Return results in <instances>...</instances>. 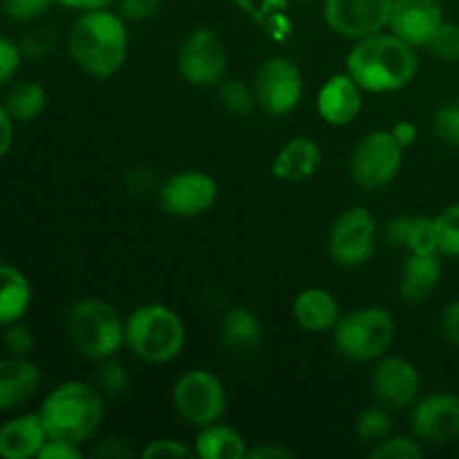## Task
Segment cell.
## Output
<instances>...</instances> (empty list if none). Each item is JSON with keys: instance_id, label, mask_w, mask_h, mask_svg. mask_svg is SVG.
Here are the masks:
<instances>
[{"instance_id": "obj_1", "label": "cell", "mask_w": 459, "mask_h": 459, "mask_svg": "<svg viewBox=\"0 0 459 459\" xmlns=\"http://www.w3.org/2000/svg\"><path fill=\"white\" fill-rule=\"evenodd\" d=\"M348 74L368 92H394L415 79L420 58L415 48L394 34H372L361 39L348 58Z\"/></svg>"}, {"instance_id": "obj_2", "label": "cell", "mask_w": 459, "mask_h": 459, "mask_svg": "<svg viewBox=\"0 0 459 459\" xmlns=\"http://www.w3.org/2000/svg\"><path fill=\"white\" fill-rule=\"evenodd\" d=\"M67 49L76 65L90 76L108 79L117 74L128 54V31L121 13L108 9L81 13L67 36Z\"/></svg>"}, {"instance_id": "obj_3", "label": "cell", "mask_w": 459, "mask_h": 459, "mask_svg": "<svg viewBox=\"0 0 459 459\" xmlns=\"http://www.w3.org/2000/svg\"><path fill=\"white\" fill-rule=\"evenodd\" d=\"M39 412L49 439L79 446L97 433L106 415V406L99 388L85 381H67L45 397Z\"/></svg>"}, {"instance_id": "obj_4", "label": "cell", "mask_w": 459, "mask_h": 459, "mask_svg": "<svg viewBox=\"0 0 459 459\" xmlns=\"http://www.w3.org/2000/svg\"><path fill=\"white\" fill-rule=\"evenodd\" d=\"M67 339L72 348L85 359L115 357L126 343V323L110 303L99 299H85L67 312Z\"/></svg>"}, {"instance_id": "obj_5", "label": "cell", "mask_w": 459, "mask_h": 459, "mask_svg": "<svg viewBox=\"0 0 459 459\" xmlns=\"http://www.w3.org/2000/svg\"><path fill=\"white\" fill-rule=\"evenodd\" d=\"M186 332L173 309L164 305H143L126 321V343L148 363H169L182 352Z\"/></svg>"}, {"instance_id": "obj_6", "label": "cell", "mask_w": 459, "mask_h": 459, "mask_svg": "<svg viewBox=\"0 0 459 459\" xmlns=\"http://www.w3.org/2000/svg\"><path fill=\"white\" fill-rule=\"evenodd\" d=\"M394 341V321L385 309L363 307L339 318L334 327L336 350L350 361H375Z\"/></svg>"}, {"instance_id": "obj_7", "label": "cell", "mask_w": 459, "mask_h": 459, "mask_svg": "<svg viewBox=\"0 0 459 459\" xmlns=\"http://www.w3.org/2000/svg\"><path fill=\"white\" fill-rule=\"evenodd\" d=\"M403 148L390 130L366 134L350 157V175L363 191H381L402 170Z\"/></svg>"}, {"instance_id": "obj_8", "label": "cell", "mask_w": 459, "mask_h": 459, "mask_svg": "<svg viewBox=\"0 0 459 459\" xmlns=\"http://www.w3.org/2000/svg\"><path fill=\"white\" fill-rule=\"evenodd\" d=\"M173 408L186 424L197 429L215 424L227 408L222 381L209 370L186 372L173 388Z\"/></svg>"}, {"instance_id": "obj_9", "label": "cell", "mask_w": 459, "mask_h": 459, "mask_svg": "<svg viewBox=\"0 0 459 459\" xmlns=\"http://www.w3.org/2000/svg\"><path fill=\"white\" fill-rule=\"evenodd\" d=\"M330 255L341 267H361L372 258L377 247V220L363 206L343 211L330 231Z\"/></svg>"}, {"instance_id": "obj_10", "label": "cell", "mask_w": 459, "mask_h": 459, "mask_svg": "<svg viewBox=\"0 0 459 459\" xmlns=\"http://www.w3.org/2000/svg\"><path fill=\"white\" fill-rule=\"evenodd\" d=\"M254 90L258 106H263L269 115H290L303 99V74L290 58L273 56L255 72Z\"/></svg>"}, {"instance_id": "obj_11", "label": "cell", "mask_w": 459, "mask_h": 459, "mask_svg": "<svg viewBox=\"0 0 459 459\" xmlns=\"http://www.w3.org/2000/svg\"><path fill=\"white\" fill-rule=\"evenodd\" d=\"M394 0H325V22L345 39L361 40L390 25Z\"/></svg>"}, {"instance_id": "obj_12", "label": "cell", "mask_w": 459, "mask_h": 459, "mask_svg": "<svg viewBox=\"0 0 459 459\" xmlns=\"http://www.w3.org/2000/svg\"><path fill=\"white\" fill-rule=\"evenodd\" d=\"M179 72L193 85H215L227 72V49L220 36L211 30H195L179 48Z\"/></svg>"}, {"instance_id": "obj_13", "label": "cell", "mask_w": 459, "mask_h": 459, "mask_svg": "<svg viewBox=\"0 0 459 459\" xmlns=\"http://www.w3.org/2000/svg\"><path fill=\"white\" fill-rule=\"evenodd\" d=\"M218 197V184L202 170H182L161 184V209L178 218H195L206 213Z\"/></svg>"}, {"instance_id": "obj_14", "label": "cell", "mask_w": 459, "mask_h": 459, "mask_svg": "<svg viewBox=\"0 0 459 459\" xmlns=\"http://www.w3.org/2000/svg\"><path fill=\"white\" fill-rule=\"evenodd\" d=\"M420 372L411 361L388 357L375 368L370 379L372 394L388 408H406L420 394Z\"/></svg>"}, {"instance_id": "obj_15", "label": "cell", "mask_w": 459, "mask_h": 459, "mask_svg": "<svg viewBox=\"0 0 459 459\" xmlns=\"http://www.w3.org/2000/svg\"><path fill=\"white\" fill-rule=\"evenodd\" d=\"M417 437L429 442H451L459 437V397L437 393L429 394L415 406L411 417Z\"/></svg>"}, {"instance_id": "obj_16", "label": "cell", "mask_w": 459, "mask_h": 459, "mask_svg": "<svg viewBox=\"0 0 459 459\" xmlns=\"http://www.w3.org/2000/svg\"><path fill=\"white\" fill-rule=\"evenodd\" d=\"M442 22L444 13L437 0H394L388 27L412 48H421L429 45Z\"/></svg>"}, {"instance_id": "obj_17", "label": "cell", "mask_w": 459, "mask_h": 459, "mask_svg": "<svg viewBox=\"0 0 459 459\" xmlns=\"http://www.w3.org/2000/svg\"><path fill=\"white\" fill-rule=\"evenodd\" d=\"M361 88L350 74L325 81L316 99L318 115L330 126H350L361 112Z\"/></svg>"}, {"instance_id": "obj_18", "label": "cell", "mask_w": 459, "mask_h": 459, "mask_svg": "<svg viewBox=\"0 0 459 459\" xmlns=\"http://www.w3.org/2000/svg\"><path fill=\"white\" fill-rule=\"evenodd\" d=\"M40 388V370L25 357L0 359V411L31 402Z\"/></svg>"}, {"instance_id": "obj_19", "label": "cell", "mask_w": 459, "mask_h": 459, "mask_svg": "<svg viewBox=\"0 0 459 459\" xmlns=\"http://www.w3.org/2000/svg\"><path fill=\"white\" fill-rule=\"evenodd\" d=\"M40 412L21 415L0 426V457L4 459H30L39 457L40 448L48 442Z\"/></svg>"}, {"instance_id": "obj_20", "label": "cell", "mask_w": 459, "mask_h": 459, "mask_svg": "<svg viewBox=\"0 0 459 459\" xmlns=\"http://www.w3.org/2000/svg\"><path fill=\"white\" fill-rule=\"evenodd\" d=\"M442 260L439 254H411L402 267L399 294L406 303H424L442 282Z\"/></svg>"}, {"instance_id": "obj_21", "label": "cell", "mask_w": 459, "mask_h": 459, "mask_svg": "<svg viewBox=\"0 0 459 459\" xmlns=\"http://www.w3.org/2000/svg\"><path fill=\"white\" fill-rule=\"evenodd\" d=\"M321 146L309 137H294L273 160V175L282 182H303L321 166Z\"/></svg>"}, {"instance_id": "obj_22", "label": "cell", "mask_w": 459, "mask_h": 459, "mask_svg": "<svg viewBox=\"0 0 459 459\" xmlns=\"http://www.w3.org/2000/svg\"><path fill=\"white\" fill-rule=\"evenodd\" d=\"M294 318L307 332H330L339 323L341 307L330 291L312 287L294 300Z\"/></svg>"}, {"instance_id": "obj_23", "label": "cell", "mask_w": 459, "mask_h": 459, "mask_svg": "<svg viewBox=\"0 0 459 459\" xmlns=\"http://www.w3.org/2000/svg\"><path fill=\"white\" fill-rule=\"evenodd\" d=\"M385 240L411 254H439L435 218H397L385 227Z\"/></svg>"}, {"instance_id": "obj_24", "label": "cell", "mask_w": 459, "mask_h": 459, "mask_svg": "<svg viewBox=\"0 0 459 459\" xmlns=\"http://www.w3.org/2000/svg\"><path fill=\"white\" fill-rule=\"evenodd\" d=\"M31 303L30 281L12 264L0 263V325L18 323Z\"/></svg>"}, {"instance_id": "obj_25", "label": "cell", "mask_w": 459, "mask_h": 459, "mask_svg": "<svg viewBox=\"0 0 459 459\" xmlns=\"http://www.w3.org/2000/svg\"><path fill=\"white\" fill-rule=\"evenodd\" d=\"M220 336H222V343L229 352L254 354L258 350L260 339H263V330H260L258 318L249 309L233 307L224 314Z\"/></svg>"}, {"instance_id": "obj_26", "label": "cell", "mask_w": 459, "mask_h": 459, "mask_svg": "<svg viewBox=\"0 0 459 459\" xmlns=\"http://www.w3.org/2000/svg\"><path fill=\"white\" fill-rule=\"evenodd\" d=\"M247 451L249 448L245 446V439L231 426H202L195 439V455L202 459H242L247 457Z\"/></svg>"}, {"instance_id": "obj_27", "label": "cell", "mask_w": 459, "mask_h": 459, "mask_svg": "<svg viewBox=\"0 0 459 459\" xmlns=\"http://www.w3.org/2000/svg\"><path fill=\"white\" fill-rule=\"evenodd\" d=\"M45 103H48V92L43 85L36 81H21L7 90L3 106L7 108L13 121H31L45 110Z\"/></svg>"}, {"instance_id": "obj_28", "label": "cell", "mask_w": 459, "mask_h": 459, "mask_svg": "<svg viewBox=\"0 0 459 459\" xmlns=\"http://www.w3.org/2000/svg\"><path fill=\"white\" fill-rule=\"evenodd\" d=\"M220 103L231 115L247 117L258 106V97H255V90L249 88L245 81L229 79L220 85Z\"/></svg>"}, {"instance_id": "obj_29", "label": "cell", "mask_w": 459, "mask_h": 459, "mask_svg": "<svg viewBox=\"0 0 459 459\" xmlns=\"http://www.w3.org/2000/svg\"><path fill=\"white\" fill-rule=\"evenodd\" d=\"M393 417L385 408L372 406L359 415L357 420V435L363 442H381V439L388 437L393 433Z\"/></svg>"}, {"instance_id": "obj_30", "label": "cell", "mask_w": 459, "mask_h": 459, "mask_svg": "<svg viewBox=\"0 0 459 459\" xmlns=\"http://www.w3.org/2000/svg\"><path fill=\"white\" fill-rule=\"evenodd\" d=\"M439 254L459 258V204L448 206L435 218Z\"/></svg>"}, {"instance_id": "obj_31", "label": "cell", "mask_w": 459, "mask_h": 459, "mask_svg": "<svg viewBox=\"0 0 459 459\" xmlns=\"http://www.w3.org/2000/svg\"><path fill=\"white\" fill-rule=\"evenodd\" d=\"M424 455L420 444L412 437L406 435H393V437H385L381 442H377V446L370 451V457L375 459H420Z\"/></svg>"}, {"instance_id": "obj_32", "label": "cell", "mask_w": 459, "mask_h": 459, "mask_svg": "<svg viewBox=\"0 0 459 459\" xmlns=\"http://www.w3.org/2000/svg\"><path fill=\"white\" fill-rule=\"evenodd\" d=\"M97 388L110 397H121L130 390V375L121 363L106 361L97 372Z\"/></svg>"}, {"instance_id": "obj_33", "label": "cell", "mask_w": 459, "mask_h": 459, "mask_svg": "<svg viewBox=\"0 0 459 459\" xmlns=\"http://www.w3.org/2000/svg\"><path fill=\"white\" fill-rule=\"evenodd\" d=\"M429 49L442 61H459V25L442 22L429 40Z\"/></svg>"}, {"instance_id": "obj_34", "label": "cell", "mask_w": 459, "mask_h": 459, "mask_svg": "<svg viewBox=\"0 0 459 459\" xmlns=\"http://www.w3.org/2000/svg\"><path fill=\"white\" fill-rule=\"evenodd\" d=\"M54 48H56V36L48 27H36V30L27 31L21 40L22 56L34 58V61L48 58L54 52Z\"/></svg>"}, {"instance_id": "obj_35", "label": "cell", "mask_w": 459, "mask_h": 459, "mask_svg": "<svg viewBox=\"0 0 459 459\" xmlns=\"http://www.w3.org/2000/svg\"><path fill=\"white\" fill-rule=\"evenodd\" d=\"M433 130L435 134H437L439 142H444L446 146L457 148L459 151V103L442 108V110L435 115Z\"/></svg>"}, {"instance_id": "obj_36", "label": "cell", "mask_w": 459, "mask_h": 459, "mask_svg": "<svg viewBox=\"0 0 459 459\" xmlns=\"http://www.w3.org/2000/svg\"><path fill=\"white\" fill-rule=\"evenodd\" d=\"M49 4H52V0H3V12L12 21L27 22L43 16Z\"/></svg>"}, {"instance_id": "obj_37", "label": "cell", "mask_w": 459, "mask_h": 459, "mask_svg": "<svg viewBox=\"0 0 459 459\" xmlns=\"http://www.w3.org/2000/svg\"><path fill=\"white\" fill-rule=\"evenodd\" d=\"M21 45L0 34V85L9 83L16 76L18 67H21Z\"/></svg>"}, {"instance_id": "obj_38", "label": "cell", "mask_w": 459, "mask_h": 459, "mask_svg": "<svg viewBox=\"0 0 459 459\" xmlns=\"http://www.w3.org/2000/svg\"><path fill=\"white\" fill-rule=\"evenodd\" d=\"M4 348H7L9 354H13V357H27V354L34 350V336H31L30 327L22 325V323H12V325H7Z\"/></svg>"}, {"instance_id": "obj_39", "label": "cell", "mask_w": 459, "mask_h": 459, "mask_svg": "<svg viewBox=\"0 0 459 459\" xmlns=\"http://www.w3.org/2000/svg\"><path fill=\"white\" fill-rule=\"evenodd\" d=\"M193 455H195V448L184 446L182 442H175V439H155L143 451V457L146 459H175Z\"/></svg>"}, {"instance_id": "obj_40", "label": "cell", "mask_w": 459, "mask_h": 459, "mask_svg": "<svg viewBox=\"0 0 459 459\" xmlns=\"http://www.w3.org/2000/svg\"><path fill=\"white\" fill-rule=\"evenodd\" d=\"M164 0H119V13L126 21H148L157 16Z\"/></svg>"}, {"instance_id": "obj_41", "label": "cell", "mask_w": 459, "mask_h": 459, "mask_svg": "<svg viewBox=\"0 0 459 459\" xmlns=\"http://www.w3.org/2000/svg\"><path fill=\"white\" fill-rule=\"evenodd\" d=\"M40 459H79L81 451L76 444L61 442V439H48L39 453Z\"/></svg>"}, {"instance_id": "obj_42", "label": "cell", "mask_w": 459, "mask_h": 459, "mask_svg": "<svg viewBox=\"0 0 459 459\" xmlns=\"http://www.w3.org/2000/svg\"><path fill=\"white\" fill-rule=\"evenodd\" d=\"M442 332L451 345L459 348V300L448 305L442 316Z\"/></svg>"}, {"instance_id": "obj_43", "label": "cell", "mask_w": 459, "mask_h": 459, "mask_svg": "<svg viewBox=\"0 0 459 459\" xmlns=\"http://www.w3.org/2000/svg\"><path fill=\"white\" fill-rule=\"evenodd\" d=\"M13 142V119L9 117L7 108L0 103V160L7 155V151L12 148Z\"/></svg>"}, {"instance_id": "obj_44", "label": "cell", "mask_w": 459, "mask_h": 459, "mask_svg": "<svg viewBox=\"0 0 459 459\" xmlns=\"http://www.w3.org/2000/svg\"><path fill=\"white\" fill-rule=\"evenodd\" d=\"M247 457L251 459H285L294 457V453L290 448L281 446V444H263V446H255L247 451Z\"/></svg>"}, {"instance_id": "obj_45", "label": "cell", "mask_w": 459, "mask_h": 459, "mask_svg": "<svg viewBox=\"0 0 459 459\" xmlns=\"http://www.w3.org/2000/svg\"><path fill=\"white\" fill-rule=\"evenodd\" d=\"M94 457L124 459V457H133V451H130L128 446H124V442H119V439H108V442H103L101 446L94 451Z\"/></svg>"}, {"instance_id": "obj_46", "label": "cell", "mask_w": 459, "mask_h": 459, "mask_svg": "<svg viewBox=\"0 0 459 459\" xmlns=\"http://www.w3.org/2000/svg\"><path fill=\"white\" fill-rule=\"evenodd\" d=\"M390 133H393V137L397 139L399 146L402 148L412 146V143L417 142V128H415V124H411V121H397Z\"/></svg>"}, {"instance_id": "obj_47", "label": "cell", "mask_w": 459, "mask_h": 459, "mask_svg": "<svg viewBox=\"0 0 459 459\" xmlns=\"http://www.w3.org/2000/svg\"><path fill=\"white\" fill-rule=\"evenodd\" d=\"M70 9H81V12H94V9H108L115 0H58Z\"/></svg>"}, {"instance_id": "obj_48", "label": "cell", "mask_w": 459, "mask_h": 459, "mask_svg": "<svg viewBox=\"0 0 459 459\" xmlns=\"http://www.w3.org/2000/svg\"><path fill=\"white\" fill-rule=\"evenodd\" d=\"M457 103H459V101H457Z\"/></svg>"}]
</instances>
